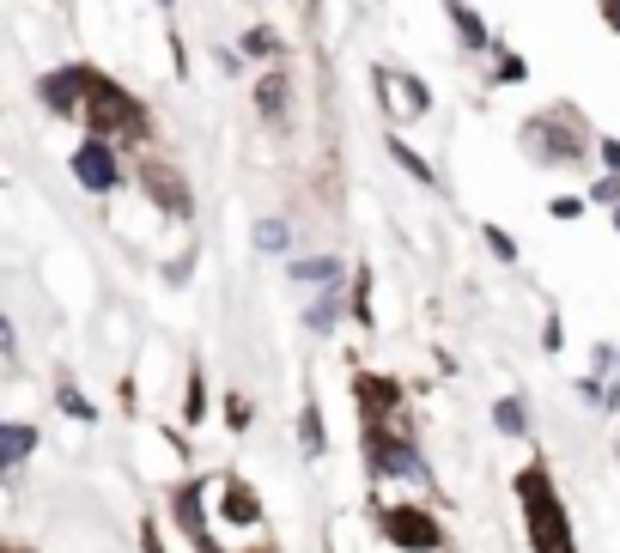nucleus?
I'll use <instances>...</instances> for the list:
<instances>
[{
  "label": "nucleus",
  "mask_w": 620,
  "mask_h": 553,
  "mask_svg": "<svg viewBox=\"0 0 620 553\" xmlns=\"http://www.w3.org/2000/svg\"><path fill=\"white\" fill-rule=\"evenodd\" d=\"M517 493H523V517H529V541H535V553H578L572 523H566L554 487H548V474H541V468H523V474H517Z\"/></svg>",
  "instance_id": "nucleus-1"
},
{
  "label": "nucleus",
  "mask_w": 620,
  "mask_h": 553,
  "mask_svg": "<svg viewBox=\"0 0 620 553\" xmlns=\"http://www.w3.org/2000/svg\"><path fill=\"white\" fill-rule=\"evenodd\" d=\"M86 122L104 140H140L146 134V110L116 86V79H104V73H92V86H86Z\"/></svg>",
  "instance_id": "nucleus-2"
},
{
  "label": "nucleus",
  "mask_w": 620,
  "mask_h": 553,
  "mask_svg": "<svg viewBox=\"0 0 620 553\" xmlns=\"http://www.w3.org/2000/svg\"><path fill=\"white\" fill-rule=\"evenodd\" d=\"M523 146H529V158H541V165H572V158H584V134L572 128L566 110L523 122Z\"/></svg>",
  "instance_id": "nucleus-3"
},
{
  "label": "nucleus",
  "mask_w": 620,
  "mask_h": 553,
  "mask_svg": "<svg viewBox=\"0 0 620 553\" xmlns=\"http://www.w3.org/2000/svg\"><path fill=\"white\" fill-rule=\"evenodd\" d=\"M365 456H371L377 474H390V481H426L420 450L402 432H383V420H365Z\"/></svg>",
  "instance_id": "nucleus-4"
},
{
  "label": "nucleus",
  "mask_w": 620,
  "mask_h": 553,
  "mask_svg": "<svg viewBox=\"0 0 620 553\" xmlns=\"http://www.w3.org/2000/svg\"><path fill=\"white\" fill-rule=\"evenodd\" d=\"M383 535H390L396 547H408V553H438V523L420 511V505H383Z\"/></svg>",
  "instance_id": "nucleus-5"
},
{
  "label": "nucleus",
  "mask_w": 620,
  "mask_h": 553,
  "mask_svg": "<svg viewBox=\"0 0 620 553\" xmlns=\"http://www.w3.org/2000/svg\"><path fill=\"white\" fill-rule=\"evenodd\" d=\"M73 177H80V189H92V195H110L116 189V152H110V140L104 134H92L80 152H73Z\"/></svg>",
  "instance_id": "nucleus-6"
},
{
  "label": "nucleus",
  "mask_w": 620,
  "mask_h": 553,
  "mask_svg": "<svg viewBox=\"0 0 620 553\" xmlns=\"http://www.w3.org/2000/svg\"><path fill=\"white\" fill-rule=\"evenodd\" d=\"M207 499L225 511L231 529H250V535L262 541V505H256V493H250L244 481H207Z\"/></svg>",
  "instance_id": "nucleus-7"
},
{
  "label": "nucleus",
  "mask_w": 620,
  "mask_h": 553,
  "mask_svg": "<svg viewBox=\"0 0 620 553\" xmlns=\"http://www.w3.org/2000/svg\"><path fill=\"white\" fill-rule=\"evenodd\" d=\"M86 86H92V67H61V73L43 79V104H49L55 116L86 110Z\"/></svg>",
  "instance_id": "nucleus-8"
},
{
  "label": "nucleus",
  "mask_w": 620,
  "mask_h": 553,
  "mask_svg": "<svg viewBox=\"0 0 620 553\" xmlns=\"http://www.w3.org/2000/svg\"><path fill=\"white\" fill-rule=\"evenodd\" d=\"M140 189L159 201L171 219H183V213H189V189H183V177H177L171 165H140Z\"/></svg>",
  "instance_id": "nucleus-9"
},
{
  "label": "nucleus",
  "mask_w": 620,
  "mask_h": 553,
  "mask_svg": "<svg viewBox=\"0 0 620 553\" xmlns=\"http://www.w3.org/2000/svg\"><path fill=\"white\" fill-rule=\"evenodd\" d=\"M377 92L396 98V116H426V86L414 73H377Z\"/></svg>",
  "instance_id": "nucleus-10"
},
{
  "label": "nucleus",
  "mask_w": 620,
  "mask_h": 553,
  "mask_svg": "<svg viewBox=\"0 0 620 553\" xmlns=\"http://www.w3.org/2000/svg\"><path fill=\"white\" fill-rule=\"evenodd\" d=\"M353 389H359V402H365V420H383V414L402 408V383H390V377H371V371H365Z\"/></svg>",
  "instance_id": "nucleus-11"
},
{
  "label": "nucleus",
  "mask_w": 620,
  "mask_h": 553,
  "mask_svg": "<svg viewBox=\"0 0 620 553\" xmlns=\"http://www.w3.org/2000/svg\"><path fill=\"white\" fill-rule=\"evenodd\" d=\"M444 13H450V25H456L462 49H487V25L475 19V7H469V0H444Z\"/></svg>",
  "instance_id": "nucleus-12"
},
{
  "label": "nucleus",
  "mask_w": 620,
  "mask_h": 553,
  "mask_svg": "<svg viewBox=\"0 0 620 553\" xmlns=\"http://www.w3.org/2000/svg\"><path fill=\"white\" fill-rule=\"evenodd\" d=\"M292 280H304V286H335V280H341V256H304V262H292Z\"/></svg>",
  "instance_id": "nucleus-13"
},
{
  "label": "nucleus",
  "mask_w": 620,
  "mask_h": 553,
  "mask_svg": "<svg viewBox=\"0 0 620 553\" xmlns=\"http://www.w3.org/2000/svg\"><path fill=\"white\" fill-rule=\"evenodd\" d=\"M298 444H304V456H323V450H329V438H323V414H317V402H304V408H298Z\"/></svg>",
  "instance_id": "nucleus-14"
},
{
  "label": "nucleus",
  "mask_w": 620,
  "mask_h": 553,
  "mask_svg": "<svg viewBox=\"0 0 620 553\" xmlns=\"http://www.w3.org/2000/svg\"><path fill=\"white\" fill-rule=\"evenodd\" d=\"M286 92H292V86H286V73H268L262 86H256V104H262V116H268V122H280V116H286Z\"/></svg>",
  "instance_id": "nucleus-15"
},
{
  "label": "nucleus",
  "mask_w": 620,
  "mask_h": 553,
  "mask_svg": "<svg viewBox=\"0 0 620 553\" xmlns=\"http://www.w3.org/2000/svg\"><path fill=\"white\" fill-rule=\"evenodd\" d=\"M335 316H341V280H335V286H323V298L304 310V323L323 335V329H335Z\"/></svg>",
  "instance_id": "nucleus-16"
},
{
  "label": "nucleus",
  "mask_w": 620,
  "mask_h": 553,
  "mask_svg": "<svg viewBox=\"0 0 620 553\" xmlns=\"http://www.w3.org/2000/svg\"><path fill=\"white\" fill-rule=\"evenodd\" d=\"M31 444H37V432H31V426H19V420H13V426H0V456H7V462H25V456H31Z\"/></svg>",
  "instance_id": "nucleus-17"
},
{
  "label": "nucleus",
  "mask_w": 620,
  "mask_h": 553,
  "mask_svg": "<svg viewBox=\"0 0 620 553\" xmlns=\"http://www.w3.org/2000/svg\"><path fill=\"white\" fill-rule=\"evenodd\" d=\"M390 158H396V165H402V171H408L414 183H438V177L426 171V158H420V152H414L408 140H390Z\"/></svg>",
  "instance_id": "nucleus-18"
},
{
  "label": "nucleus",
  "mask_w": 620,
  "mask_h": 553,
  "mask_svg": "<svg viewBox=\"0 0 620 553\" xmlns=\"http://www.w3.org/2000/svg\"><path fill=\"white\" fill-rule=\"evenodd\" d=\"M493 420H499V432H505V438H523V432H529V414H523V402H511V395L493 408Z\"/></svg>",
  "instance_id": "nucleus-19"
},
{
  "label": "nucleus",
  "mask_w": 620,
  "mask_h": 553,
  "mask_svg": "<svg viewBox=\"0 0 620 553\" xmlns=\"http://www.w3.org/2000/svg\"><path fill=\"white\" fill-rule=\"evenodd\" d=\"M55 402H61V414H73V420H98V408H92L73 383H61V389H55Z\"/></svg>",
  "instance_id": "nucleus-20"
},
{
  "label": "nucleus",
  "mask_w": 620,
  "mask_h": 553,
  "mask_svg": "<svg viewBox=\"0 0 620 553\" xmlns=\"http://www.w3.org/2000/svg\"><path fill=\"white\" fill-rule=\"evenodd\" d=\"M256 250H268V256L286 250V225H280V219H262V225H256Z\"/></svg>",
  "instance_id": "nucleus-21"
},
{
  "label": "nucleus",
  "mask_w": 620,
  "mask_h": 553,
  "mask_svg": "<svg viewBox=\"0 0 620 553\" xmlns=\"http://www.w3.org/2000/svg\"><path fill=\"white\" fill-rule=\"evenodd\" d=\"M250 414H256V408L244 402V389H238V395H225V426H231V432H244V426H250Z\"/></svg>",
  "instance_id": "nucleus-22"
},
{
  "label": "nucleus",
  "mask_w": 620,
  "mask_h": 553,
  "mask_svg": "<svg viewBox=\"0 0 620 553\" xmlns=\"http://www.w3.org/2000/svg\"><path fill=\"white\" fill-rule=\"evenodd\" d=\"M487 250H493L499 262H517V244H511V231H499V225H487Z\"/></svg>",
  "instance_id": "nucleus-23"
},
{
  "label": "nucleus",
  "mask_w": 620,
  "mask_h": 553,
  "mask_svg": "<svg viewBox=\"0 0 620 553\" xmlns=\"http://www.w3.org/2000/svg\"><path fill=\"white\" fill-rule=\"evenodd\" d=\"M183 414H189V420H201V414H207V389H201V371L189 377V395H183Z\"/></svg>",
  "instance_id": "nucleus-24"
},
{
  "label": "nucleus",
  "mask_w": 620,
  "mask_h": 553,
  "mask_svg": "<svg viewBox=\"0 0 620 553\" xmlns=\"http://www.w3.org/2000/svg\"><path fill=\"white\" fill-rule=\"evenodd\" d=\"M353 316H359V323H371V274L353 280Z\"/></svg>",
  "instance_id": "nucleus-25"
},
{
  "label": "nucleus",
  "mask_w": 620,
  "mask_h": 553,
  "mask_svg": "<svg viewBox=\"0 0 620 553\" xmlns=\"http://www.w3.org/2000/svg\"><path fill=\"white\" fill-rule=\"evenodd\" d=\"M590 201H608V207H620V171H608V177L590 189Z\"/></svg>",
  "instance_id": "nucleus-26"
},
{
  "label": "nucleus",
  "mask_w": 620,
  "mask_h": 553,
  "mask_svg": "<svg viewBox=\"0 0 620 553\" xmlns=\"http://www.w3.org/2000/svg\"><path fill=\"white\" fill-rule=\"evenodd\" d=\"M244 49H250V55H274V49H280V37H274V31H250V37H244Z\"/></svg>",
  "instance_id": "nucleus-27"
},
{
  "label": "nucleus",
  "mask_w": 620,
  "mask_h": 553,
  "mask_svg": "<svg viewBox=\"0 0 620 553\" xmlns=\"http://www.w3.org/2000/svg\"><path fill=\"white\" fill-rule=\"evenodd\" d=\"M560 341H566V329H560V316H548V323H541V347H548V353H560Z\"/></svg>",
  "instance_id": "nucleus-28"
},
{
  "label": "nucleus",
  "mask_w": 620,
  "mask_h": 553,
  "mask_svg": "<svg viewBox=\"0 0 620 553\" xmlns=\"http://www.w3.org/2000/svg\"><path fill=\"white\" fill-rule=\"evenodd\" d=\"M584 213V195H554V219H578Z\"/></svg>",
  "instance_id": "nucleus-29"
},
{
  "label": "nucleus",
  "mask_w": 620,
  "mask_h": 553,
  "mask_svg": "<svg viewBox=\"0 0 620 553\" xmlns=\"http://www.w3.org/2000/svg\"><path fill=\"white\" fill-rule=\"evenodd\" d=\"M140 547H146V553H165V541H159V529H152V523H140Z\"/></svg>",
  "instance_id": "nucleus-30"
},
{
  "label": "nucleus",
  "mask_w": 620,
  "mask_h": 553,
  "mask_svg": "<svg viewBox=\"0 0 620 553\" xmlns=\"http://www.w3.org/2000/svg\"><path fill=\"white\" fill-rule=\"evenodd\" d=\"M596 152H602V165H608V171H620V140H602Z\"/></svg>",
  "instance_id": "nucleus-31"
},
{
  "label": "nucleus",
  "mask_w": 620,
  "mask_h": 553,
  "mask_svg": "<svg viewBox=\"0 0 620 553\" xmlns=\"http://www.w3.org/2000/svg\"><path fill=\"white\" fill-rule=\"evenodd\" d=\"M608 25H614V31H620V0H608Z\"/></svg>",
  "instance_id": "nucleus-32"
},
{
  "label": "nucleus",
  "mask_w": 620,
  "mask_h": 553,
  "mask_svg": "<svg viewBox=\"0 0 620 553\" xmlns=\"http://www.w3.org/2000/svg\"><path fill=\"white\" fill-rule=\"evenodd\" d=\"M614 231H620V207H614Z\"/></svg>",
  "instance_id": "nucleus-33"
},
{
  "label": "nucleus",
  "mask_w": 620,
  "mask_h": 553,
  "mask_svg": "<svg viewBox=\"0 0 620 553\" xmlns=\"http://www.w3.org/2000/svg\"><path fill=\"white\" fill-rule=\"evenodd\" d=\"M159 7H171V0H159Z\"/></svg>",
  "instance_id": "nucleus-34"
}]
</instances>
